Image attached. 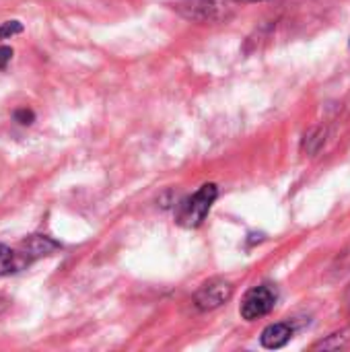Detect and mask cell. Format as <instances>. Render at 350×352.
<instances>
[{
	"mask_svg": "<svg viewBox=\"0 0 350 352\" xmlns=\"http://www.w3.org/2000/svg\"><path fill=\"white\" fill-rule=\"evenodd\" d=\"M219 196V190L215 184H204L196 194L188 196L175 212V221L177 225L186 227V229H196L204 223V219L208 217L215 200Z\"/></svg>",
	"mask_w": 350,
	"mask_h": 352,
	"instance_id": "cell-1",
	"label": "cell"
},
{
	"mask_svg": "<svg viewBox=\"0 0 350 352\" xmlns=\"http://www.w3.org/2000/svg\"><path fill=\"white\" fill-rule=\"evenodd\" d=\"M235 4V0H182L175 8L196 23H223L233 16Z\"/></svg>",
	"mask_w": 350,
	"mask_h": 352,
	"instance_id": "cell-2",
	"label": "cell"
},
{
	"mask_svg": "<svg viewBox=\"0 0 350 352\" xmlns=\"http://www.w3.org/2000/svg\"><path fill=\"white\" fill-rule=\"evenodd\" d=\"M274 305H276V291L270 285H260L245 293L239 314L245 322H254L268 316L274 309Z\"/></svg>",
	"mask_w": 350,
	"mask_h": 352,
	"instance_id": "cell-3",
	"label": "cell"
},
{
	"mask_svg": "<svg viewBox=\"0 0 350 352\" xmlns=\"http://www.w3.org/2000/svg\"><path fill=\"white\" fill-rule=\"evenodd\" d=\"M231 297H233V285L225 278H212L196 291L194 305L200 311H212L225 305Z\"/></svg>",
	"mask_w": 350,
	"mask_h": 352,
	"instance_id": "cell-4",
	"label": "cell"
},
{
	"mask_svg": "<svg viewBox=\"0 0 350 352\" xmlns=\"http://www.w3.org/2000/svg\"><path fill=\"white\" fill-rule=\"evenodd\" d=\"M58 250H60V243L54 241L52 237H47V235H29L25 241L19 243L17 256H19L21 268H25L31 262H35L39 258H45V256H52Z\"/></svg>",
	"mask_w": 350,
	"mask_h": 352,
	"instance_id": "cell-5",
	"label": "cell"
},
{
	"mask_svg": "<svg viewBox=\"0 0 350 352\" xmlns=\"http://www.w3.org/2000/svg\"><path fill=\"white\" fill-rule=\"evenodd\" d=\"M293 338V326L287 324V322H281V324H272L268 326L262 336H260V342L264 349L268 351H276V349H283L291 342Z\"/></svg>",
	"mask_w": 350,
	"mask_h": 352,
	"instance_id": "cell-6",
	"label": "cell"
},
{
	"mask_svg": "<svg viewBox=\"0 0 350 352\" xmlns=\"http://www.w3.org/2000/svg\"><path fill=\"white\" fill-rule=\"evenodd\" d=\"M23 270L21 268V262H19V256H17V250L0 243V276H8V274H14Z\"/></svg>",
	"mask_w": 350,
	"mask_h": 352,
	"instance_id": "cell-7",
	"label": "cell"
},
{
	"mask_svg": "<svg viewBox=\"0 0 350 352\" xmlns=\"http://www.w3.org/2000/svg\"><path fill=\"white\" fill-rule=\"evenodd\" d=\"M326 136V130L324 128H311L305 136H303V151L307 153V155H316L320 148H322V144H324V138Z\"/></svg>",
	"mask_w": 350,
	"mask_h": 352,
	"instance_id": "cell-8",
	"label": "cell"
},
{
	"mask_svg": "<svg viewBox=\"0 0 350 352\" xmlns=\"http://www.w3.org/2000/svg\"><path fill=\"white\" fill-rule=\"evenodd\" d=\"M350 340V330H342V332H336V334H332L328 340H322V342H318L316 346H314V351H338V349H342L347 342Z\"/></svg>",
	"mask_w": 350,
	"mask_h": 352,
	"instance_id": "cell-9",
	"label": "cell"
},
{
	"mask_svg": "<svg viewBox=\"0 0 350 352\" xmlns=\"http://www.w3.org/2000/svg\"><path fill=\"white\" fill-rule=\"evenodd\" d=\"M23 33V25L21 21H6L0 25V39H10L14 35Z\"/></svg>",
	"mask_w": 350,
	"mask_h": 352,
	"instance_id": "cell-10",
	"label": "cell"
},
{
	"mask_svg": "<svg viewBox=\"0 0 350 352\" xmlns=\"http://www.w3.org/2000/svg\"><path fill=\"white\" fill-rule=\"evenodd\" d=\"M14 122H19L21 126H31L35 122V113L31 109H17L14 111Z\"/></svg>",
	"mask_w": 350,
	"mask_h": 352,
	"instance_id": "cell-11",
	"label": "cell"
},
{
	"mask_svg": "<svg viewBox=\"0 0 350 352\" xmlns=\"http://www.w3.org/2000/svg\"><path fill=\"white\" fill-rule=\"evenodd\" d=\"M12 60V47L8 45H0V70H4Z\"/></svg>",
	"mask_w": 350,
	"mask_h": 352,
	"instance_id": "cell-12",
	"label": "cell"
},
{
	"mask_svg": "<svg viewBox=\"0 0 350 352\" xmlns=\"http://www.w3.org/2000/svg\"><path fill=\"white\" fill-rule=\"evenodd\" d=\"M344 305H347V309L350 311V287L347 289V295H344Z\"/></svg>",
	"mask_w": 350,
	"mask_h": 352,
	"instance_id": "cell-13",
	"label": "cell"
},
{
	"mask_svg": "<svg viewBox=\"0 0 350 352\" xmlns=\"http://www.w3.org/2000/svg\"><path fill=\"white\" fill-rule=\"evenodd\" d=\"M6 305H8V303H6V299H4V297H0V314L6 309Z\"/></svg>",
	"mask_w": 350,
	"mask_h": 352,
	"instance_id": "cell-14",
	"label": "cell"
},
{
	"mask_svg": "<svg viewBox=\"0 0 350 352\" xmlns=\"http://www.w3.org/2000/svg\"><path fill=\"white\" fill-rule=\"evenodd\" d=\"M235 2H260V0H235Z\"/></svg>",
	"mask_w": 350,
	"mask_h": 352,
	"instance_id": "cell-15",
	"label": "cell"
}]
</instances>
